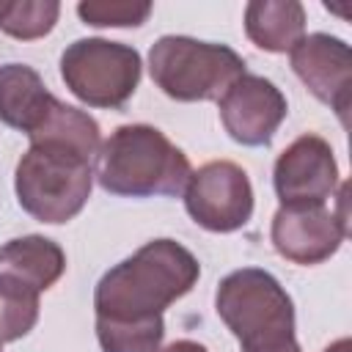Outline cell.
<instances>
[{"mask_svg": "<svg viewBox=\"0 0 352 352\" xmlns=\"http://www.w3.org/2000/svg\"><path fill=\"white\" fill-rule=\"evenodd\" d=\"M143 74L140 52L124 41L102 36L77 38L60 55L66 88L88 107L121 110L138 91Z\"/></svg>", "mask_w": 352, "mask_h": 352, "instance_id": "cell-6", "label": "cell"}, {"mask_svg": "<svg viewBox=\"0 0 352 352\" xmlns=\"http://www.w3.org/2000/svg\"><path fill=\"white\" fill-rule=\"evenodd\" d=\"M192 168L187 154L151 124H124L102 143L94 176L118 198H176L184 192Z\"/></svg>", "mask_w": 352, "mask_h": 352, "instance_id": "cell-2", "label": "cell"}, {"mask_svg": "<svg viewBox=\"0 0 352 352\" xmlns=\"http://www.w3.org/2000/svg\"><path fill=\"white\" fill-rule=\"evenodd\" d=\"M198 278V258L168 236L146 242L110 267L94 289L102 352H157L165 336V308L182 300Z\"/></svg>", "mask_w": 352, "mask_h": 352, "instance_id": "cell-1", "label": "cell"}, {"mask_svg": "<svg viewBox=\"0 0 352 352\" xmlns=\"http://www.w3.org/2000/svg\"><path fill=\"white\" fill-rule=\"evenodd\" d=\"M349 234L346 220V184L338 187V209H327L324 204L311 206H280L272 214L270 239L280 258L292 264H322Z\"/></svg>", "mask_w": 352, "mask_h": 352, "instance_id": "cell-8", "label": "cell"}, {"mask_svg": "<svg viewBox=\"0 0 352 352\" xmlns=\"http://www.w3.org/2000/svg\"><path fill=\"white\" fill-rule=\"evenodd\" d=\"M77 14L94 28H138L148 19L151 3L146 0H82Z\"/></svg>", "mask_w": 352, "mask_h": 352, "instance_id": "cell-17", "label": "cell"}, {"mask_svg": "<svg viewBox=\"0 0 352 352\" xmlns=\"http://www.w3.org/2000/svg\"><path fill=\"white\" fill-rule=\"evenodd\" d=\"M96 157L69 140H36L19 157L14 192L33 220L60 226L82 212L94 187Z\"/></svg>", "mask_w": 352, "mask_h": 352, "instance_id": "cell-3", "label": "cell"}, {"mask_svg": "<svg viewBox=\"0 0 352 352\" xmlns=\"http://www.w3.org/2000/svg\"><path fill=\"white\" fill-rule=\"evenodd\" d=\"M289 60L302 85L327 104L346 126L352 96V52L349 44L330 33H308L292 50Z\"/></svg>", "mask_w": 352, "mask_h": 352, "instance_id": "cell-11", "label": "cell"}, {"mask_svg": "<svg viewBox=\"0 0 352 352\" xmlns=\"http://www.w3.org/2000/svg\"><path fill=\"white\" fill-rule=\"evenodd\" d=\"M38 294L25 280L0 272V344L28 336L38 322Z\"/></svg>", "mask_w": 352, "mask_h": 352, "instance_id": "cell-15", "label": "cell"}, {"mask_svg": "<svg viewBox=\"0 0 352 352\" xmlns=\"http://www.w3.org/2000/svg\"><path fill=\"white\" fill-rule=\"evenodd\" d=\"M324 352H352V344H349V338H338V341H333Z\"/></svg>", "mask_w": 352, "mask_h": 352, "instance_id": "cell-20", "label": "cell"}, {"mask_svg": "<svg viewBox=\"0 0 352 352\" xmlns=\"http://www.w3.org/2000/svg\"><path fill=\"white\" fill-rule=\"evenodd\" d=\"M217 113L231 140L258 148L272 143L278 126L289 116V104L272 80L245 72L217 99Z\"/></svg>", "mask_w": 352, "mask_h": 352, "instance_id": "cell-9", "label": "cell"}, {"mask_svg": "<svg viewBox=\"0 0 352 352\" xmlns=\"http://www.w3.org/2000/svg\"><path fill=\"white\" fill-rule=\"evenodd\" d=\"M157 352H209V349L204 344L192 341V338H179V341H173V344H168V346H162Z\"/></svg>", "mask_w": 352, "mask_h": 352, "instance_id": "cell-18", "label": "cell"}, {"mask_svg": "<svg viewBox=\"0 0 352 352\" xmlns=\"http://www.w3.org/2000/svg\"><path fill=\"white\" fill-rule=\"evenodd\" d=\"M184 209L201 228L231 234L253 217V184L242 165L214 160L190 173L184 184Z\"/></svg>", "mask_w": 352, "mask_h": 352, "instance_id": "cell-7", "label": "cell"}, {"mask_svg": "<svg viewBox=\"0 0 352 352\" xmlns=\"http://www.w3.org/2000/svg\"><path fill=\"white\" fill-rule=\"evenodd\" d=\"M256 352H302V349H300V344H297V338H294V341H289V344H280V346H272V349H256Z\"/></svg>", "mask_w": 352, "mask_h": 352, "instance_id": "cell-19", "label": "cell"}, {"mask_svg": "<svg viewBox=\"0 0 352 352\" xmlns=\"http://www.w3.org/2000/svg\"><path fill=\"white\" fill-rule=\"evenodd\" d=\"M154 85L176 102H217L245 74V58L228 44L192 36H160L148 50Z\"/></svg>", "mask_w": 352, "mask_h": 352, "instance_id": "cell-5", "label": "cell"}, {"mask_svg": "<svg viewBox=\"0 0 352 352\" xmlns=\"http://www.w3.org/2000/svg\"><path fill=\"white\" fill-rule=\"evenodd\" d=\"M272 184L280 206L327 204L338 190V162L330 143L314 132L292 140L275 160Z\"/></svg>", "mask_w": 352, "mask_h": 352, "instance_id": "cell-10", "label": "cell"}, {"mask_svg": "<svg viewBox=\"0 0 352 352\" xmlns=\"http://www.w3.org/2000/svg\"><path fill=\"white\" fill-rule=\"evenodd\" d=\"M214 311L242 352L294 341V302L280 280L258 267L228 272L214 292Z\"/></svg>", "mask_w": 352, "mask_h": 352, "instance_id": "cell-4", "label": "cell"}, {"mask_svg": "<svg viewBox=\"0 0 352 352\" xmlns=\"http://www.w3.org/2000/svg\"><path fill=\"white\" fill-rule=\"evenodd\" d=\"M58 96L50 94L41 74L28 63H3L0 66V121L11 129L25 132L28 138L38 135Z\"/></svg>", "mask_w": 352, "mask_h": 352, "instance_id": "cell-12", "label": "cell"}, {"mask_svg": "<svg viewBox=\"0 0 352 352\" xmlns=\"http://www.w3.org/2000/svg\"><path fill=\"white\" fill-rule=\"evenodd\" d=\"M0 272L25 280L36 292H47L66 272V253L50 236H16L0 248Z\"/></svg>", "mask_w": 352, "mask_h": 352, "instance_id": "cell-13", "label": "cell"}, {"mask_svg": "<svg viewBox=\"0 0 352 352\" xmlns=\"http://www.w3.org/2000/svg\"><path fill=\"white\" fill-rule=\"evenodd\" d=\"M245 33L264 52H289L305 36V8L297 0H253L245 6Z\"/></svg>", "mask_w": 352, "mask_h": 352, "instance_id": "cell-14", "label": "cell"}, {"mask_svg": "<svg viewBox=\"0 0 352 352\" xmlns=\"http://www.w3.org/2000/svg\"><path fill=\"white\" fill-rule=\"evenodd\" d=\"M60 16L58 0H0V30L19 41L44 38Z\"/></svg>", "mask_w": 352, "mask_h": 352, "instance_id": "cell-16", "label": "cell"}, {"mask_svg": "<svg viewBox=\"0 0 352 352\" xmlns=\"http://www.w3.org/2000/svg\"><path fill=\"white\" fill-rule=\"evenodd\" d=\"M0 352H3V344H0Z\"/></svg>", "mask_w": 352, "mask_h": 352, "instance_id": "cell-21", "label": "cell"}]
</instances>
